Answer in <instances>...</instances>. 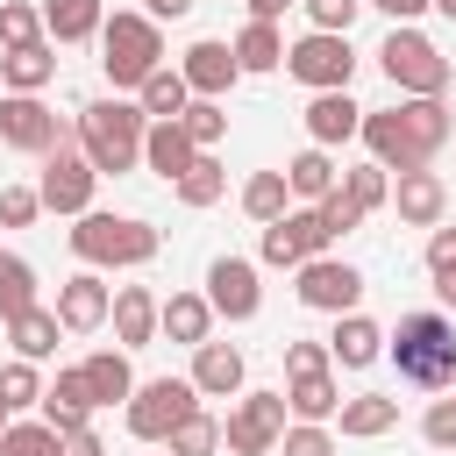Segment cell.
<instances>
[{
  "instance_id": "cell-1",
  "label": "cell",
  "mask_w": 456,
  "mask_h": 456,
  "mask_svg": "<svg viewBox=\"0 0 456 456\" xmlns=\"http://www.w3.org/2000/svg\"><path fill=\"white\" fill-rule=\"evenodd\" d=\"M449 128H456V121H449L442 100H399V107H385V114L363 107V150H370V164H385V171H428V164L442 157Z\"/></svg>"
},
{
  "instance_id": "cell-2",
  "label": "cell",
  "mask_w": 456,
  "mask_h": 456,
  "mask_svg": "<svg viewBox=\"0 0 456 456\" xmlns=\"http://www.w3.org/2000/svg\"><path fill=\"white\" fill-rule=\"evenodd\" d=\"M142 135H150V114L135 107V100H93V107H78V150H86V164L107 178H121V171H135L142 164Z\"/></svg>"
},
{
  "instance_id": "cell-3",
  "label": "cell",
  "mask_w": 456,
  "mask_h": 456,
  "mask_svg": "<svg viewBox=\"0 0 456 456\" xmlns=\"http://www.w3.org/2000/svg\"><path fill=\"white\" fill-rule=\"evenodd\" d=\"M385 356L399 363L406 385L442 392V385H456V321H449V314H406V321L385 335Z\"/></svg>"
},
{
  "instance_id": "cell-4",
  "label": "cell",
  "mask_w": 456,
  "mask_h": 456,
  "mask_svg": "<svg viewBox=\"0 0 456 456\" xmlns=\"http://www.w3.org/2000/svg\"><path fill=\"white\" fill-rule=\"evenodd\" d=\"M71 249L86 256V271H135V264H150L164 249V235L142 214H78Z\"/></svg>"
},
{
  "instance_id": "cell-5",
  "label": "cell",
  "mask_w": 456,
  "mask_h": 456,
  "mask_svg": "<svg viewBox=\"0 0 456 456\" xmlns=\"http://www.w3.org/2000/svg\"><path fill=\"white\" fill-rule=\"evenodd\" d=\"M100 64H107L114 86L142 93V78L164 71V28H157L150 14H128V7L107 14V28H100Z\"/></svg>"
},
{
  "instance_id": "cell-6",
  "label": "cell",
  "mask_w": 456,
  "mask_h": 456,
  "mask_svg": "<svg viewBox=\"0 0 456 456\" xmlns=\"http://www.w3.org/2000/svg\"><path fill=\"white\" fill-rule=\"evenodd\" d=\"M378 64H385V78H392L406 100H442V93H449V57H442L420 28H392V36L378 43Z\"/></svg>"
},
{
  "instance_id": "cell-7",
  "label": "cell",
  "mask_w": 456,
  "mask_h": 456,
  "mask_svg": "<svg viewBox=\"0 0 456 456\" xmlns=\"http://www.w3.org/2000/svg\"><path fill=\"white\" fill-rule=\"evenodd\" d=\"M285 392H242L235 406H228V420H221V449L228 456H271L278 442H285Z\"/></svg>"
},
{
  "instance_id": "cell-8",
  "label": "cell",
  "mask_w": 456,
  "mask_h": 456,
  "mask_svg": "<svg viewBox=\"0 0 456 456\" xmlns=\"http://www.w3.org/2000/svg\"><path fill=\"white\" fill-rule=\"evenodd\" d=\"M185 413H200L192 378H150V385H135V399H128V435L164 449V442H171V428H178Z\"/></svg>"
},
{
  "instance_id": "cell-9",
  "label": "cell",
  "mask_w": 456,
  "mask_h": 456,
  "mask_svg": "<svg viewBox=\"0 0 456 456\" xmlns=\"http://www.w3.org/2000/svg\"><path fill=\"white\" fill-rule=\"evenodd\" d=\"M285 71L299 78V86H314V93H349V78H356V50H349V36H299L292 50H285Z\"/></svg>"
},
{
  "instance_id": "cell-10",
  "label": "cell",
  "mask_w": 456,
  "mask_h": 456,
  "mask_svg": "<svg viewBox=\"0 0 456 456\" xmlns=\"http://www.w3.org/2000/svg\"><path fill=\"white\" fill-rule=\"evenodd\" d=\"M93 185H100V171L86 164V150H71V142H57L50 157H43V178H36V192H43V207L50 214H93Z\"/></svg>"
},
{
  "instance_id": "cell-11",
  "label": "cell",
  "mask_w": 456,
  "mask_h": 456,
  "mask_svg": "<svg viewBox=\"0 0 456 456\" xmlns=\"http://www.w3.org/2000/svg\"><path fill=\"white\" fill-rule=\"evenodd\" d=\"M0 142L21 157H50L64 142V121L43 107V93H0Z\"/></svg>"
},
{
  "instance_id": "cell-12",
  "label": "cell",
  "mask_w": 456,
  "mask_h": 456,
  "mask_svg": "<svg viewBox=\"0 0 456 456\" xmlns=\"http://www.w3.org/2000/svg\"><path fill=\"white\" fill-rule=\"evenodd\" d=\"M356 299H363V271L356 264H342V256H314V264H299V306H314V314H356Z\"/></svg>"
},
{
  "instance_id": "cell-13",
  "label": "cell",
  "mask_w": 456,
  "mask_h": 456,
  "mask_svg": "<svg viewBox=\"0 0 456 456\" xmlns=\"http://www.w3.org/2000/svg\"><path fill=\"white\" fill-rule=\"evenodd\" d=\"M328 242H335V235L321 228V214H314V207H292L285 221L264 228V264H271V271H299V264H314Z\"/></svg>"
},
{
  "instance_id": "cell-14",
  "label": "cell",
  "mask_w": 456,
  "mask_h": 456,
  "mask_svg": "<svg viewBox=\"0 0 456 456\" xmlns=\"http://www.w3.org/2000/svg\"><path fill=\"white\" fill-rule=\"evenodd\" d=\"M207 306H214L221 321H256V314H264L256 264H249V256H214V264H207Z\"/></svg>"
},
{
  "instance_id": "cell-15",
  "label": "cell",
  "mask_w": 456,
  "mask_h": 456,
  "mask_svg": "<svg viewBox=\"0 0 456 456\" xmlns=\"http://www.w3.org/2000/svg\"><path fill=\"white\" fill-rule=\"evenodd\" d=\"M107 314H114V285H107L100 271H78V278L57 285V321H64V335H93V328H107Z\"/></svg>"
},
{
  "instance_id": "cell-16",
  "label": "cell",
  "mask_w": 456,
  "mask_h": 456,
  "mask_svg": "<svg viewBox=\"0 0 456 456\" xmlns=\"http://www.w3.org/2000/svg\"><path fill=\"white\" fill-rule=\"evenodd\" d=\"M114 342L121 349H150L157 335H164V299L150 292V285H114Z\"/></svg>"
},
{
  "instance_id": "cell-17",
  "label": "cell",
  "mask_w": 456,
  "mask_h": 456,
  "mask_svg": "<svg viewBox=\"0 0 456 456\" xmlns=\"http://www.w3.org/2000/svg\"><path fill=\"white\" fill-rule=\"evenodd\" d=\"M178 71H185V86H192V100H221L235 78H242V64H235V43H192L185 57H178Z\"/></svg>"
},
{
  "instance_id": "cell-18",
  "label": "cell",
  "mask_w": 456,
  "mask_h": 456,
  "mask_svg": "<svg viewBox=\"0 0 456 456\" xmlns=\"http://www.w3.org/2000/svg\"><path fill=\"white\" fill-rule=\"evenodd\" d=\"M142 164H150L164 185H178V178L200 164V142L185 135V121H150V135H142Z\"/></svg>"
},
{
  "instance_id": "cell-19",
  "label": "cell",
  "mask_w": 456,
  "mask_h": 456,
  "mask_svg": "<svg viewBox=\"0 0 456 456\" xmlns=\"http://www.w3.org/2000/svg\"><path fill=\"white\" fill-rule=\"evenodd\" d=\"M93 385H86V370L71 363V370H57V385L43 392V420L57 428V435H78V428H93Z\"/></svg>"
},
{
  "instance_id": "cell-20",
  "label": "cell",
  "mask_w": 456,
  "mask_h": 456,
  "mask_svg": "<svg viewBox=\"0 0 456 456\" xmlns=\"http://www.w3.org/2000/svg\"><path fill=\"white\" fill-rule=\"evenodd\" d=\"M392 207H399V221H406V228H442L449 192H442V178H435V171H399Z\"/></svg>"
},
{
  "instance_id": "cell-21",
  "label": "cell",
  "mask_w": 456,
  "mask_h": 456,
  "mask_svg": "<svg viewBox=\"0 0 456 456\" xmlns=\"http://www.w3.org/2000/svg\"><path fill=\"white\" fill-rule=\"evenodd\" d=\"M306 135H314V150H335V142L363 135V107H356L349 93H314V107H306Z\"/></svg>"
},
{
  "instance_id": "cell-22",
  "label": "cell",
  "mask_w": 456,
  "mask_h": 456,
  "mask_svg": "<svg viewBox=\"0 0 456 456\" xmlns=\"http://www.w3.org/2000/svg\"><path fill=\"white\" fill-rule=\"evenodd\" d=\"M192 392H200V399L242 392V349H235V342H200V349H192Z\"/></svg>"
},
{
  "instance_id": "cell-23",
  "label": "cell",
  "mask_w": 456,
  "mask_h": 456,
  "mask_svg": "<svg viewBox=\"0 0 456 456\" xmlns=\"http://www.w3.org/2000/svg\"><path fill=\"white\" fill-rule=\"evenodd\" d=\"M328 356H335L342 370H363V363H378V356H385V328H378L370 314H342V321H335V335H328Z\"/></svg>"
},
{
  "instance_id": "cell-24",
  "label": "cell",
  "mask_w": 456,
  "mask_h": 456,
  "mask_svg": "<svg viewBox=\"0 0 456 456\" xmlns=\"http://www.w3.org/2000/svg\"><path fill=\"white\" fill-rule=\"evenodd\" d=\"M57 78V43H28V50H0V86L7 93H43Z\"/></svg>"
},
{
  "instance_id": "cell-25",
  "label": "cell",
  "mask_w": 456,
  "mask_h": 456,
  "mask_svg": "<svg viewBox=\"0 0 456 456\" xmlns=\"http://www.w3.org/2000/svg\"><path fill=\"white\" fill-rule=\"evenodd\" d=\"M78 370H86V385H93V406H128V399H135V370H128V349H93Z\"/></svg>"
},
{
  "instance_id": "cell-26",
  "label": "cell",
  "mask_w": 456,
  "mask_h": 456,
  "mask_svg": "<svg viewBox=\"0 0 456 456\" xmlns=\"http://www.w3.org/2000/svg\"><path fill=\"white\" fill-rule=\"evenodd\" d=\"M285 413L292 420H335L342 413V392H335V370H314V378H285Z\"/></svg>"
},
{
  "instance_id": "cell-27",
  "label": "cell",
  "mask_w": 456,
  "mask_h": 456,
  "mask_svg": "<svg viewBox=\"0 0 456 456\" xmlns=\"http://www.w3.org/2000/svg\"><path fill=\"white\" fill-rule=\"evenodd\" d=\"M342 435L349 442H378V435H392L399 428V399H385V392H356V399H342Z\"/></svg>"
},
{
  "instance_id": "cell-28",
  "label": "cell",
  "mask_w": 456,
  "mask_h": 456,
  "mask_svg": "<svg viewBox=\"0 0 456 456\" xmlns=\"http://www.w3.org/2000/svg\"><path fill=\"white\" fill-rule=\"evenodd\" d=\"M107 28V7L100 0H43V36L50 43H86Z\"/></svg>"
},
{
  "instance_id": "cell-29",
  "label": "cell",
  "mask_w": 456,
  "mask_h": 456,
  "mask_svg": "<svg viewBox=\"0 0 456 456\" xmlns=\"http://www.w3.org/2000/svg\"><path fill=\"white\" fill-rule=\"evenodd\" d=\"M164 335L185 342V349L214 342V306H207V292H171V299H164Z\"/></svg>"
},
{
  "instance_id": "cell-30",
  "label": "cell",
  "mask_w": 456,
  "mask_h": 456,
  "mask_svg": "<svg viewBox=\"0 0 456 456\" xmlns=\"http://www.w3.org/2000/svg\"><path fill=\"white\" fill-rule=\"evenodd\" d=\"M57 335H64L57 306H28L21 321H7V342H14V356H21V363H43V356H57Z\"/></svg>"
},
{
  "instance_id": "cell-31",
  "label": "cell",
  "mask_w": 456,
  "mask_h": 456,
  "mask_svg": "<svg viewBox=\"0 0 456 456\" xmlns=\"http://www.w3.org/2000/svg\"><path fill=\"white\" fill-rule=\"evenodd\" d=\"M135 107H142L150 121H178V114L192 107V86H185V71H178V64L150 71V78H142V93H135Z\"/></svg>"
},
{
  "instance_id": "cell-32",
  "label": "cell",
  "mask_w": 456,
  "mask_h": 456,
  "mask_svg": "<svg viewBox=\"0 0 456 456\" xmlns=\"http://www.w3.org/2000/svg\"><path fill=\"white\" fill-rule=\"evenodd\" d=\"M285 185H292V200H306V207H321L342 178H335V164H328V150H299L292 164H285Z\"/></svg>"
},
{
  "instance_id": "cell-33",
  "label": "cell",
  "mask_w": 456,
  "mask_h": 456,
  "mask_svg": "<svg viewBox=\"0 0 456 456\" xmlns=\"http://www.w3.org/2000/svg\"><path fill=\"white\" fill-rule=\"evenodd\" d=\"M235 64H242V71H278V64H285V36H278V21H242V36H235Z\"/></svg>"
},
{
  "instance_id": "cell-34",
  "label": "cell",
  "mask_w": 456,
  "mask_h": 456,
  "mask_svg": "<svg viewBox=\"0 0 456 456\" xmlns=\"http://www.w3.org/2000/svg\"><path fill=\"white\" fill-rule=\"evenodd\" d=\"M242 214L264 221V228L285 221V214H292V185H285V171H256V178L242 185Z\"/></svg>"
},
{
  "instance_id": "cell-35",
  "label": "cell",
  "mask_w": 456,
  "mask_h": 456,
  "mask_svg": "<svg viewBox=\"0 0 456 456\" xmlns=\"http://www.w3.org/2000/svg\"><path fill=\"white\" fill-rule=\"evenodd\" d=\"M28 306H36V271H28V256H0V328L21 321Z\"/></svg>"
},
{
  "instance_id": "cell-36",
  "label": "cell",
  "mask_w": 456,
  "mask_h": 456,
  "mask_svg": "<svg viewBox=\"0 0 456 456\" xmlns=\"http://www.w3.org/2000/svg\"><path fill=\"white\" fill-rule=\"evenodd\" d=\"M0 456H64V435H57L50 420H7Z\"/></svg>"
},
{
  "instance_id": "cell-37",
  "label": "cell",
  "mask_w": 456,
  "mask_h": 456,
  "mask_svg": "<svg viewBox=\"0 0 456 456\" xmlns=\"http://www.w3.org/2000/svg\"><path fill=\"white\" fill-rule=\"evenodd\" d=\"M221 192H228V171H221V157H214V150H200V164L178 178V200H185V207H214Z\"/></svg>"
},
{
  "instance_id": "cell-38",
  "label": "cell",
  "mask_w": 456,
  "mask_h": 456,
  "mask_svg": "<svg viewBox=\"0 0 456 456\" xmlns=\"http://www.w3.org/2000/svg\"><path fill=\"white\" fill-rule=\"evenodd\" d=\"M164 449H171V456H214V449H221V420L200 406V413H185V420L171 428V442H164Z\"/></svg>"
},
{
  "instance_id": "cell-39",
  "label": "cell",
  "mask_w": 456,
  "mask_h": 456,
  "mask_svg": "<svg viewBox=\"0 0 456 456\" xmlns=\"http://www.w3.org/2000/svg\"><path fill=\"white\" fill-rule=\"evenodd\" d=\"M342 192H349L363 214H378V207L392 200V178H385V164H356V171H342Z\"/></svg>"
},
{
  "instance_id": "cell-40",
  "label": "cell",
  "mask_w": 456,
  "mask_h": 456,
  "mask_svg": "<svg viewBox=\"0 0 456 456\" xmlns=\"http://www.w3.org/2000/svg\"><path fill=\"white\" fill-rule=\"evenodd\" d=\"M43 392H50V385L36 378V363H21V356H14V363L0 370V399H7V413H21V406H43Z\"/></svg>"
},
{
  "instance_id": "cell-41",
  "label": "cell",
  "mask_w": 456,
  "mask_h": 456,
  "mask_svg": "<svg viewBox=\"0 0 456 456\" xmlns=\"http://www.w3.org/2000/svg\"><path fill=\"white\" fill-rule=\"evenodd\" d=\"M28 43H43V14L21 0H0V50H28Z\"/></svg>"
},
{
  "instance_id": "cell-42",
  "label": "cell",
  "mask_w": 456,
  "mask_h": 456,
  "mask_svg": "<svg viewBox=\"0 0 456 456\" xmlns=\"http://www.w3.org/2000/svg\"><path fill=\"white\" fill-rule=\"evenodd\" d=\"M178 121H185V135H192L200 150H214V142L228 135V107H221V100H192V107H185Z\"/></svg>"
},
{
  "instance_id": "cell-43",
  "label": "cell",
  "mask_w": 456,
  "mask_h": 456,
  "mask_svg": "<svg viewBox=\"0 0 456 456\" xmlns=\"http://www.w3.org/2000/svg\"><path fill=\"white\" fill-rule=\"evenodd\" d=\"M299 7H306V21L321 36H349V21L363 14V0H299Z\"/></svg>"
},
{
  "instance_id": "cell-44",
  "label": "cell",
  "mask_w": 456,
  "mask_h": 456,
  "mask_svg": "<svg viewBox=\"0 0 456 456\" xmlns=\"http://www.w3.org/2000/svg\"><path fill=\"white\" fill-rule=\"evenodd\" d=\"M43 214V192L36 185H0V228H28Z\"/></svg>"
},
{
  "instance_id": "cell-45",
  "label": "cell",
  "mask_w": 456,
  "mask_h": 456,
  "mask_svg": "<svg viewBox=\"0 0 456 456\" xmlns=\"http://www.w3.org/2000/svg\"><path fill=\"white\" fill-rule=\"evenodd\" d=\"M314 214H321V228H328V235H349V228H363V207H356V200H349L342 185H335V192H328V200H321Z\"/></svg>"
},
{
  "instance_id": "cell-46",
  "label": "cell",
  "mask_w": 456,
  "mask_h": 456,
  "mask_svg": "<svg viewBox=\"0 0 456 456\" xmlns=\"http://www.w3.org/2000/svg\"><path fill=\"white\" fill-rule=\"evenodd\" d=\"M278 449H285V456H335V435H328V428H314V420H292Z\"/></svg>"
},
{
  "instance_id": "cell-47",
  "label": "cell",
  "mask_w": 456,
  "mask_h": 456,
  "mask_svg": "<svg viewBox=\"0 0 456 456\" xmlns=\"http://www.w3.org/2000/svg\"><path fill=\"white\" fill-rule=\"evenodd\" d=\"M314 370H335L328 342H285V378H314Z\"/></svg>"
},
{
  "instance_id": "cell-48",
  "label": "cell",
  "mask_w": 456,
  "mask_h": 456,
  "mask_svg": "<svg viewBox=\"0 0 456 456\" xmlns=\"http://www.w3.org/2000/svg\"><path fill=\"white\" fill-rule=\"evenodd\" d=\"M420 435H428V449H456V399H435L420 413Z\"/></svg>"
},
{
  "instance_id": "cell-49",
  "label": "cell",
  "mask_w": 456,
  "mask_h": 456,
  "mask_svg": "<svg viewBox=\"0 0 456 456\" xmlns=\"http://www.w3.org/2000/svg\"><path fill=\"white\" fill-rule=\"evenodd\" d=\"M428 271H456V228H435L428 235Z\"/></svg>"
},
{
  "instance_id": "cell-50",
  "label": "cell",
  "mask_w": 456,
  "mask_h": 456,
  "mask_svg": "<svg viewBox=\"0 0 456 456\" xmlns=\"http://www.w3.org/2000/svg\"><path fill=\"white\" fill-rule=\"evenodd\" d=\"M363 7H378V14H392V28H406L420 7H435V0H363Z\"/></svg>"
},
{
  "instance_id": "cell-51",
  "label": "cell",
  "mask_w": 456,
  "mask_h": 456,
  "mask_svg": "<svg viewBox=\"0 0 456 456\" xmlns=\"http://www.w3.org/2000/svg\"><path fill=\"white\" fill-rule=\"evenodd\" d=\"M64 456H107V442L93 428H78V435H64Z\"/></svg>"
},
{
  "instance_id": "cell-52",
  "label": "cell",
  "mask_w": 456,
  "mask_h": 456,
  "mask_svg": "<svg viewBox=\"0 0 456 456\" xmlns=\"http://www.w3.org/2000/svg\"><path fill=\"white\" fill-rule=\"evenodd\" d=\"M200 0H150V21H178V14H192Z\"/></svg>"
},
{
  "instance_id": "cell-53",
  "label": "cell",
  "mask_w": 456,
  "mask_h": 456,
  "mask_svg": "<svg viewBox=\"0 0 456 456\" xmlns=\"http://www.w3.org/2000/svg\"><path fill=\"white\" fill-rule=\"evenodd\" d=\"M242 7H249V21H278V14L299 7V0H242Z\"/></svg>"
},
{
  "instance_id": "cell-54",
  "label": "cell",
  "mask_w": 456,
  "mask_h": 456,
  "mask_svg": "<svg viewBox=\"0 0 456 456\" xmlns=\"http://www.w3.org/2000/svg\"><path fill=\"white\" fill-rule=\"evenodd\" d=\"M435 299H442V306L456 314V271H435Z\"/></svg>"
},
{
  "instance_id": "cell-55",
  "label": "cell",
  "mask_w": 456,
  "mask_h": 456,
  "mask_svg": "<svg viewBox=\"0 0 456 456\" xmlns=\"http://www.w3.org/2000/svg\"><path fill=\"white\" fill-rule=\"evenodd\" d=\"M435 14H449V21H456V0H435Z\"/></svg>"
},
{
  "instance_id": "cell-56",
  "label": "cell",
  "mask_w": 456,
  "mask_h": 456,
  "mask_svg": "<svg viewBox=\"0 0 456 456\" xmlns=\"http://www.w3.org/2000/svg\"><path fill=\"white\" fill-rule=\"evenodd\" d=\"M0 435H7V399H0Z\"/></svg>"
},
{
  "instance_id": "cell-57",
  "label": "cell",
  "mask_w": 456,
  "mask_h": 456,
  "mask_svg": "<svg viewBox=\"0 0 456 456\" xmlns=\"http://www.w3.org/2000/svg\"><path fill=\"white\" fill-rule=\"evenodd\" d=\"M164 456H171V449H164Z\"/></svg>"
}]
</instances>
